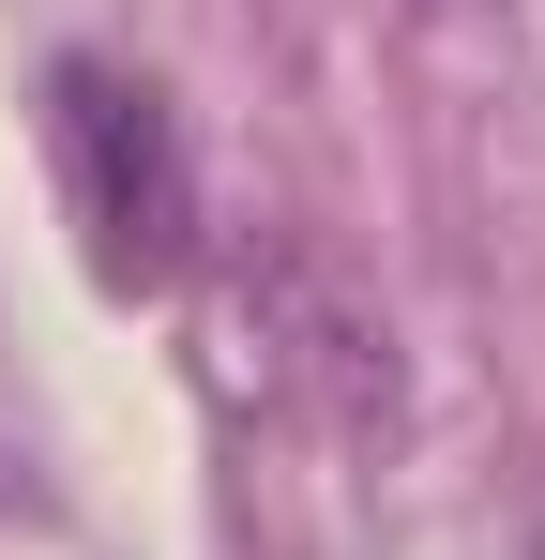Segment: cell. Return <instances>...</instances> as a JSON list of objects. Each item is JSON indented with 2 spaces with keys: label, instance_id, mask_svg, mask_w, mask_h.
I'll use <instances>...</instances> for the list:
<instances>
[{
  "label": "cell",
  "instance_id": "6da1fadb",
  "mask_svg": "<svg viewBox=\"0 0 545 560\" xmlns=\"http://www.w3.org/2000/svg\"><path fill=\"white\" fill-rule=\"evenodd\" d=\"M46 137H61V197H77V243L106 288H167L197 258V167H182V121L152 77L121 61H61L46 77Z\"/></svg>",
  "mask_w": 545,
  "mask_h": 560
}]
</instances>
